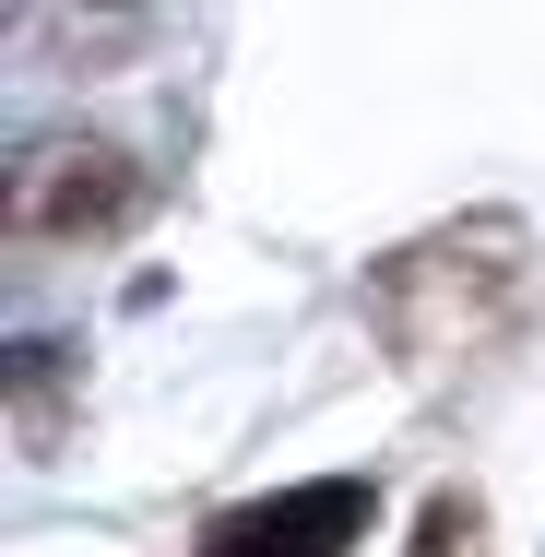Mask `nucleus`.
Segmentation results:
<instances>
[{
	"label": "nucleus",
	"mask_w": 545,
	"mask_h": 557,
	"mask_svg": "<svg viewBox=\"0 0 545 557\" xmlns=\"http://www.w3.org/2000/svg\"><path fill=\"white\" fill-rule=\"evenodd\" d=\"M522 309V225L510 214H474V225H438L416 249H392L368 273V321L404 368H438V356H474V344L510 333Z\"/></svg>",
	"instance_id": "nucleus-1"
},
{
	"label": "nucleus",
	"mask_w": 545,
	"mask_h": 557,
	"mask_svg": "<svg viewBox=\"0 0 545 557\" xmlns=\"http://www.w3.org/2000/svg\"><path fill=\"white\" fill-rule=\"evenodd\" d=\"M368 522H380V486L368 474H309V486H273V498L214 510L190 557H344V546H368Z\"/></svg>",
	"instance_id": "nucleus-2"
},
{
	"label": "nucleus",
	"mask_w": 545,
	"mask_h": 557,
	"mask_svg": "<svg viewBox=\"0 0 545 557\" xmlns=\"http://www.w3.org/2000/svg\"><path fill=\"white\" fill-rule=\"evenodd\" d=\"M154 202V178L131 166V154H48V166H24V237H119V225Z\"/></svg>",
	"instance_id": "nucleus-3"
},
{
	"label": "nucleus",
	"mask_w": 545,
	"mask_h": 557,
	"mask_svg": "<svg viewBox=\"0 0 545 557\" xmlns=\"http://www.w3.org/2000/svg\"><path fill=\"white\" fill-rule=\"evenodd\" d=\"M404 557H486V498L474 486H438L428 510H416V546Z\"/></svg>",
	"instance_id": "nucleus-4"
}]
</instances>
